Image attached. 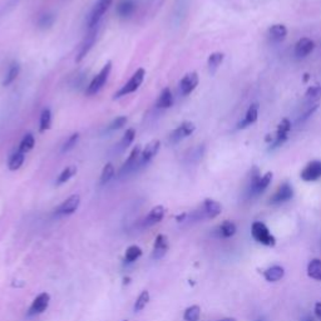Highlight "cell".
<instances>
[{
    "instance_id": "obj_1",
    "label": "cell",
    "mask_w": 321,
    "mask_h": 321,
    "mask_svg": "<svg viewBox=\"0 0 321 321\" xmlns=\"http://www.w3.org/2000/svg\"><path fill=\"white\" fill-rule=\"evenodd\" d=\"M271 181V172H267L263 176H261L260 172H259V168L255 167L251 172V182H250V186H248V196H250V197H255V196H259L261 195V193H263L267 190V187L270 186Z\"/></svg>"
},
{
    "instance_id": "obj_2",
    "label": "cell",
    "mask_w": 321,
    "mask_h": 321,
    "mask_svg": "<svg viewBox=\"0 0 321 321\" xmlns=\"http://www.w3.org/2000/svg\"><path fill=\"white\" fill-rule=\"evenodd\" d=\"M144 76H146V70H144L143 68H138L135 73L132 74V77L129 78L128 82L123 85L117 93L114 94V100H116V98H120V97L128 96V94L131 93H135L138 88L140 87V84L143 83Z\"/></svg>"
},
{
    "instance_id": "obj_3",
    "label": "cell",
    "mask_w": 321,
    "mask_h": 321,
    "mask_svg": "<svg viewBox=\"0 0 321 321\" xmlns=\"http://www.w3.org/2000/svg\"><path fill=\"white\" fill-rule=\"evenodd\" d=\"M251 235L259 243H262L265 246H275L276 245V239L271 235L270 230L265 223L260 221H256L252 223Z\"/></svg>"
},
{
    "instance_id": "obj_4",
    "label": "cell",
    "mask_w": 321,
    "mask_h": 321,
    "mask_svg": "<svg viewBox=\"0 0 321 321\" xmlns=\"http://www.w3.org/2000/svg\"><path fill=\"white\" fill-rule=\"evenodd\" d=\"M112 70V63L108 61V63H105L104 67L100 69V72L97 74L96 77L93 78V80L91 82V84L88 85L87 88V94L88 96H96L97 93H100V89L105 85L107 80H108V77L111 74Z\"/></svg>"
},
{
    "instance_id": "obj_5",
    "label": "cell",
    "mask_w": 321,
    "mask_h": 321,
    "mask_svg": "<svg viewBox=\"0 0 321 321\" xmlns=\"http://www.w3.org/2000/svg\"><path fill=\"white\" fill-rule=\"evenodd\" d=\"M195 131H196L195 123L186 120V122L181 123L177 128L173 129V131L171 132V135H169V137H168V142L171 144L180 143L182 140H184V138H187V137H190V136L192 135Z\"/></svg>"
},
{
    "instance_id": "obj_6",
    "label": "cell",
    "mask_w": 321,
    "mask_h": 321,
    "mask_svg": "<svg viewBox=\"0 0 321 321\" xmlns=\"http://www.w3.org/2000/svg\"><path fill=\"white\" fill-rule=\"evenodd\" d=\"M113 0H98L97 4L94 5L93 10L89 14V19H88V28L92 29L94 26H98L100 20L102 19L103 15L105 14V12L108 10L109 6L112 5Z\"/></svg>"
},
{
    "instance_id": "obj_7",
    "label": "cell",
    "mask_w": 321,
    "mask_h": 321,
    "mask_svg": "<svg viewBox=\"0 0 321 321\" xmlns=\"http://www.w3.org/2000/svg\"><path fill=\"white\" fill-rule=\"evenodd\" d=\"M290 131H291V122L287 118L281 120L278 126V131L275 133V140L272 142V144H270V149L272 151V149H276L282 146L289 138Z\"/></svg>"
},
{
    "instance_id": "obj_8",
    "label": "cell",
    "mask_w": 321,
    "mask_h": 321,
    "mask_svg": "<svg viewBox=\"0 0 321 321\" xmlns=\"http://www.w3.org/2000/svg\"><path fill=\"white\" fill-rule=\"evenodd\" d=\"M300 177L305 182H315L321 178V160H311L301 171Z\"/></svg>"
},
{
    "instance_id": "obj_9",
    "label": "cell",
    "mask_w": 321,
    "mask_h": 321,
    "mask_svg": "<svg viewBox=\"0 0 321 321\" xmlns=\"http://www.w3.org/2000/svg\"><path fill=\"white\" fill-rule=\"evenodd\" d=\"M294 197V188L290 183L285 182L278 188V191L271 196L270 199V204H281L285 202L290 201Z\"/></svg>"
},
{
    "instance_id": "obj_10",
    "label": "cell",
    "mask_w": 321,
    "mask_h": 321,
    "mask_svg": "<svg viewBox=\"0 0 321 321\" xmlns=\"http://www.w3.org/2000/svg\"><path fill=\"white\" fill-rule=\"evenodd\" d=\"M97 34H98V26H94V28L89 29L88 34L85 35L84 40L82 41L80 47H79L78 56H77V59H76L77 61H80L82 59H84L85 56H87L88 53H89V50L93 48L94 43H96Z\"/></svg>"
},
{
    "instance_id": "obj_11",
    "label": "cell",
    "mask_w": 321,
    "mask_h": 321,
    "mask_svg": "<svg viewBox=\"0 0 321 321\" xmlns=\"http://www.w3.org/2000/svg\"><path fill=\"white\" fill-rule=\"evenodd\" d=\"M50 302V295L48 292H41L39 294L37 298L33 300L32 305L29 307V311H28V315L34 316L39 315V314H43L45 310L48 309Z\"/></svg>"
},
{
    "instance_id": "obj_12",
    "label": "cell",
    "mask_w": 321,
    "mask_h": 321,
    "mask_svg": "<svg viewBox=\"0 0 321 321\" xmlns=\"http://www.w3.org/2000/svg\"><path fill=\"white\" fill-rule=\"evenodd\" d=\"M79 204H80V197L79 195H72L69 196L64 202H61L57 208L56 213L59 216H68L72 213L76 212L78 210Z\"/></svg>"
},
{
    "instance_id": "obj_13",
    "label": "cell",
    "mask_w": 321,
    "mask_h": 321,
    "mask_svg": "<svg viewBox=\"0 0 321 321\" xmlns=\"http://www.w3.org/2000/svg\"><path fill=\"white\" fill-rule=\"evenodd\" d=\"M140 152H142V151H140V146H136L135 148L132 149L131 155H129V157L127 158L126 163L123 164L122 169H120V176L128 175V173L131 172H135L136 169L140 168Z\"/></svg>"
},
{
    "instance_id": "obj_14",
    "label": "cell",
    "mask_w": 321,
    "mask_h": 321,
    "mask_svg": "<svg viewBox=\"0 0 321 321\" xmlns=\"http://www.w3.org/2000/svg\"><path fill=\"white\" fill-rule=\"evenodd\" d=\"M160 142L158 140H151L149 143H147L143 151L140 152V167H144L146 164H148L149 162L157 156V153L160 152Z\"/></svg>"
},
{
    "instance_id": "obj_15",
    "label": "cell",
    "mask_w": 321,
    "mask_h": 321,
    "mask_svg": "<svg viewBox=\"0 0 321 321\" xmlns=\"http://www.w3.org/2000/svg\"><path fill=\"white\" fill-rule=\"evenodd\" d=\"M199 74L196 72H191V73L186 74L180 82V92H181L182 96H188V94L192 93L199 85Z\"/></svg>"
},
{
    "instance_id": "obj_16",
    "label": "cell",
    "mask_w": 321,
    "mask_h": 321,
    "mask_svg": "<svg viewBox=\"0 0 321 321\" xmlns=\"http://www.w3.org/2000/svg\"><path fill=\"white\" fill-rule=\"evenodd\" d=\"M315 49V41L310 38H301L295 45V56L298 58H306Z\"/></svg>"
},
{
    "instance_id": "obj_17",
    "label": "cell",
    "mask_w": 321,
    "mask_h": 321,
    "mask_svg": "<svg viewBox=\"0 0 321 321\" xmlns=\"http://www.w3.org/2000/svg\"><path fill=\"white\" fill-rule=\"evenodd\" d=\"M257 118H259V104H257V103H252V104L248 107L243 120L237 124V128L245 129L247 128V127L252 126L254 123H256Z\"/></svg>"
},
{
    "instance_id": "obj_18",
    "label": "cell",
    "mask_w": 321,
    "mask_h": 321,
    "mask_svg": "<svg viewBox=\"0 0 321 321\" xmlns=\"http://www.w3.org/2000/svg\"><path fill=\"white\" fill-rule=\"evenodd\" d=\"M167 250H168V241L164 235H158L155 240V245H153V252L152 259L153 260H160L166 255Z\"/></svg>"
},
{
    "instance_id": "obj_19",
    "label": "cell",
    "mask_w": 321,
    "mask_h": 321,
    "mask_svg": "<svg viewBox=\"0 0 321 321\" xmlns=\"http://www.w3.org/2000/svg\"><path fill=\"white\" fill-rule=\"evenodd\" d=\"M164 213H166V210H164L163 206H160H160H156V207H153L152 210L149 211V213L147 215L146 219H144L143 225L146 226V227L156 225V223H158V222L163 220Z\"/></svg>"
},
{
    "instance_id": "obj_20",
    "label": "cell",
    "mask_w": 321,
    "mask_h": 321,
    "mask_svg": "<svg viewBox=\"0 0 321 321\" xmlns=\"http://www.w3.org/2000/svg\"><path fill=\"white\" fill-rule=\"evenodd\" d=\"M202 210H203L206 219H215L221 213L222 207L221 204L215 200L206 199L203 201V204H202Z\"/></svg>"
},
{
    "instance_id": "obj_21",
    "label": "cell",
    "mask_w": 321,
    "mask_h": 321,
    "mask_svg": "<svg viewBox=\"0 0 321 321\" xmlns=\"http://www.w3.org/2000/svg\"><path fill=\"white\" fill-rule=\"evenodd\" d=\"M269 37L274 43H280L283 41L287 37L286 26L282 24H275L269 29Z\"/></svg>"
},
{
    "instance_id": "obj_22",
    "label": "cell",
    "mask_w": 321,
    "mask_h": 321,
    "mask_svg": "<svg viewBox=\"0 0 321 321\" xmlns=\"http://www.w3.org/2000/svg\"><path fill=\"white\" fill-rule=\"evenodd\" d=\"M283 275H285V270H283V267L278 265L271 266V267L263 271V278L269 282H278L283 278Z\"/></svg>"
},
{
    "instance_id": "obj_23",
    "label": "cell",
    "mask_w": 321,
    "mask_h": 321,
    "mask_svg": "<svg viewBox=\"0 0 321 321\" xmlns=\"http://www.w3.org/2000/svg\"><path fill=\"white\" fill-rule=\"evenodd\" d=\"M136 10V0H120L117 5V14L120 18H128Z\"/></svg>"
},
{
    "instance_id": "obj_24",
    "label": "cell",
    "mask_w": 321,
    "mask_h": 321,
    "mask_svg": "<svg viewBox=\"0 0 321 321\" xmlns=\"http://www.w3.org/2000/svg\"><path fill=\"white\" fill-rule=\"evenodd\" d=\"M173 104V94L171 92L169 88H164L163 91L160 92V97H158L157 103H156V107L160 109H166L172 107Z\"/></svg>"
},
{
    "instance_id": "obj_25",
    "label": "cell",
    "mask_w": 321,
    "mask_h": 321,
    "mask_svg": "<svg viewBox=\"0 0 321 321\" xmlns=\"http://www.w3.org/2000/svg\"><path fill=\"white\" fill-rule=\"evenodd\" d=\"M223 59H225V54L221 52H215V53H212L210 57H208L207 65H208V70H210L211 74L216 73V70L219 69L220 65L222 64Z\"/></svg>"
},
{
    "instance_id": "obj_26",
    "label": "cell",
    "mask_w": 321,
    "mask_h": 321,
    "mask_svg": "<svg viewBox=\"0 0 321 321\" xmlns=\"http://www.w3.org/2000/svg\"><path fill=\"white\" fill-rule=\"evenodd\" d=\"M24 160H25V153H23L21 151L18 149V151L12 153V156L9 157L8 168L10 169V171H17V169H19L23 166Z\"/></svg>"
},
{
    "instance_id": "obj_27",
    "label": "cell",
    "mask_w": 321,
    "mask_h": 321,
    "mask_svg": "<svg viewBox=\"0 0 321 321\" xmlns=\"http://www.w3.org/2000/svg\"><path fill=\"white\" fill-rule=\"evenodd\" d=\"M236 231H237V227L234 222L225 221V222H222L221 225H220L217 232H219V236L222 237V239H230V237H232L235 234H236Z\"/></svg>"
},
{
    "instance_id": "obj_28",
    "label": "cell",
    "mask_w": 321,
    "mask_h": 321,
    "mask_svg": "<svg viewBox=\"0 0 321 321\" xmlns=\"http://www.w3.org/2000/svg\"><path fill=\"white\" fill-rule=\"evenodd\" d=\"M307 275L309 278L314 279L316 281H321V260L314 259L307 265Z\"/></svg>"
},
{
    "instance_id": "obj_29",
    "label": "cell",
    "mask_w": 321,
    "mask_h": 321,
    "mask_svg": "<svg viewBox=\"0 0 321 321\" xmlns=\"http://www.w3.org/2000/svg\"><path fill=\"white\" fill-rule=\"evenodd\" d=\"M19 72H20V65L18 64L17 61H14V63H12L10 64V67H9L8 69V73L5 74V77H4V80H3V85H10L13 82H14L15 79L18 78V76H19Z\"/></svg>"
},
{
    "instance_id": "obj_30",
    "label": "cell",
    "mask_w": 321,
    "mask_h": 321,
    "mask_svg": "<svg viewBox=\"0 0 321 321\" xmlns=\"http://www.w3.org/2000/svg\"><path fill=\"white\" fill-rule=\"evenodd\" d=\"M52 126V112L49 108H45L41 111L40 120H39V131L45 132Z\"/></svg>"
},
{
    "instance_id": "obj_31",
    "label": "cell",
    "mask_w": 321,
    "mask_h": 321,
    "mask_svg": "<svg viewBox=\"0 0 321 321\" xmlns=\"http://www.w3.org/2000/svg\"><path fill=\"white\" fill-rule=\"evenodd\" d=\"M140 256H142V250H140V247H138V246L136 245H132L126 250L124 260H126L127 263H132L135 262L136 260H138Z\"/></svg>"
},
{
    "instance_id": "obj_32",
    "label": "cell",
    "mask_w": 321,
    "mask_h": 321,
    "mask_svg": "<svg viewBox=\"0 0 321 321\" xmlns=\"http://www.w3.org/2000/svg\"><path fill=\"white\" fill-rule=\"evenodd\" d=\"M135 137H136V131H135V129H133V128L127 129L126 133H124V136H123V138L120 140V144H118V148H120V151H124L126 148H128V147L131 146L132 143H133Z\"/></svg>"
},
{
    "instance_id": "obj_33",
    "label": "cell",
    "mask_w": 321,
    "mask_h": 321,
    "mask_svg": "<svg viewBox=\"0 0 321 321\" xmlns=\"http://www.w3.org/2000/svg\"><path fill=\"white\" fill-rule=\"evenodd\" d=\"M35 146V138L32 133H26L25 136L21 140L20 144H19V151H21L23 153H28L29 151H32Z\"/></svg>"
},
{
    "instance_id": "obj_34",
    "label": "cell",
    "mask_w": 321,
    "mask_h": 321,
    "mask_svg": "<svg viewBox=\"0 0 321 321\" xmlns=\"http://www.w3.org/2000/svg\"><path fill=\"white\" fill-rule=\"evenodd\" d=\"M200 316H201V307L199 305H192V306L187 307L183 314L184 321H199Z\"/></svg>"
},
{
    "instance_id": "obj_35",
    "label": "cell",
    "mask_w": 321,
    "mask_h": 321,
    "mask_svg": "<svg viewBox=\"0 0 321 321\" xmlns=\"http://www.w3.org/2000/svg\"><path fill=\"white\" fill-rule=\"evenodd\" d=\"M319 98H321V83L309 87L306 93H305V100L309 103L314 102V100H319Z\"/></svg>"
},
{
    "instance_id": "obj_36",
    "label": "cell",
    "mask_w": 321,
    "mask_h": 321,
    "mask_svg": "<svg viewBox=\"0 0 321 321\" xmlns=\"http://www.w3.org/2000/svg\"><path fill=\"white\" fill-rule=\"evenodd\" d=\"M76 173H77V167L76 166L67 167V168L63 169L60 175L58 176V180H57V184L59 186V184L65 183V182L69 181L70 178L73 177V176H76Z\"/></svg>"
},
{
    "instance_id": "obj_37",
    "label": "cell",
    "mask_w": 321,
    "mask_h": 321,
    "mask_svg": "<svg viewBox=\"0 0 321 321\" xmlns=\"http://www.w3.org/2000/svg\"><path fill=\"white\" fill-rule=\"evenodd\" d=\"M148 301H149V292L147 291V290H144V291L140 292V295L138 296V299L136 300L135 306H133V309H135L136 313H140V311H142V310L147 306Z\"/></svg>"
},
{
    "instance_id": "obj_38",
    "label": "cell",
    "mask_w": 321,
    "mask_h": 321,
    "mask_svg": "<svg viewBox=\"0 0 321 321\" xmlns=\"http://www.w3.org/2000/svg\"><path fill=\"white\" fill-rule=\"evenodd\" d=\"M114 177V167L112 163H107L104 166L102 171V175H100V184L108 183L112 178Z\"/></svg>"
},
{
    "instance_id": "obj_39",
    "label": "cell",
    "mask_w": 321,
    "mask_h": 321,
    "mask_svg": "<svg viewBox=\"0 0 321 321\" xmlns=\"http://www.w3.org/2000/svg\"><path fill=\"white\" fill-rule=\"evenodd\" d=\"M78 140H79V133H73L72 136H69V138H68L67 140H65V143L63 144V147H61V152H69L70 149H73L74 147H76V144L78 143Z\"/></svg>"
},
{
    "instance_id": "obj_40",
    "label": "cell",
    "mask_w": 321,
    "mask_h": 321,
    "mask_svg": "<svg viewBox=\"0 0 321 321\" xmlns=\"http://www.w3.org/2000/svg\"><path fill=\"white\" fill-rule=\"evenodd\" d=\"M126 123H127L126 116H120V117L116 118V120L109 124L108 131H117V129H120L123 126H126Z\"/></svg>"
},
{
    "instance_id": "obj_41",
    "label": "cell",
    "mask_w": 321,
    "mask_h": 321,
    "mask_svg": "<svg viewBox=\"0 0 321 321\" xmlns=\"http://www.w3.org/2000/svg\"><path fill=\"white\" fill-rule=\"evenodd\" d=\"M53 23H54V17L52 14H44L39 19L38 25L40 28H49L50 25H53Z\"/></svg>"
},
{
    "instance_id": "obj_42",
    "label": "cell",
    "mask_w": 321,
    "mask_h": 321,
    "mask_svg": "<svg viewBox=\"0 0 321 321\" xmlns=\"http://www.w3.org/2000/svg\"><path fill=\"white\" fill-rule=\"evenodd\" d=\"M318 109H319V104H314L313 107H311V108H309L306 112H305L304 116H302V117H301L300 120H299V122H305V120H306L307 118L311 117V116H313V114L315 113V112L318 111Z\"/></svg>"
},
{
    "instance_id": "obj_43",
    "label": "cell",
    "mask_w": 321,
    "mask_h": 321,
    "mask_svg": "<svg viewBox=\"0 0 321 321\" xmlns=\"http://www.w3.org/2000/svg\"><path fill=\"white\" fill-rule=\"evenodd\" d=\"M315 315L316 318L321 320V302H316L315 305Z\"/></svg>"
},
{
    "instance_id": "obj_44",
    "label": "cell",
    "mask_w": 321,
    "mask_h": 321,
    "mask_svg": "<svg viewBox=\"0 0 321 321\" xmlns=\"http://www.w3.org/2000/svg\"><path fill=\"white\" fill-rule=\"evenodd\" d=\"M216 321H237L235 318H225V319H220V320Z\"/></svg>"
},
{
    "instance_id": "obj_45",
    "label": "cell",
    "mask_w": 321,
    "mask_h": 321,
    "mask_svg": "<svg viewBox=\"0 0 321 321\" xmlns=\"http://www.w3.org/2000/svg\"><path fill=\"white\" fill-rule=\"evenodd\" d=\"M301 321H314V320H313V318H310V316H306V318H304Z\"/></svg>"
},
{
    "instance_id": "obj_46",
    "label": "cell",
    "mask_w": 321,
    "mask_h": 321,
    "mask_svg": "<svg viewBox=\"0 0 321 321\" xmlns=\"http://www.w3.org/2000/svg\"><path fill=\"white\" fill-rule=\"evenodd\" d=\"M307 80H309V74H305V77H304V82H307Z\"/></svg>"
},
{
    "instance_id": "obj_47",
    "label": "cell",
    "mask_w": 321,
    "mask_h": 321,
    "mask_svg": "<svg viewBox=\"0 0 321 321\" xmlns=\"http://www.w3.org/2000/svg\"><path fill=\"white\" fill-rule=\"evenodd\" d=\"M123 321H127V320H123Z\"/></svg>"
}]
</instances>
